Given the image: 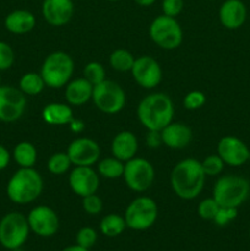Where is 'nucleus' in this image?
<instances>
[{"mask_svg": "<svg viewBox=\"0 0 250 251\" xmlns=\"http://www.w3.org/2000/svg\"><path fill=\"white\" fill-rule=\"evenodd\" d=\"M206 174L201 162L195 158H185L173 167L171 172V186L178 198L194 200L203 190Z\"/></svg>", "mask_w": 250, "mask_h": 251, "instance_id": "f257e3e1", "label": "nucleus"}, {"mask_svg": "<svg viewBox=\"0 0 250 251\" xmlns=\"http://www.w3.org/2000/svg\"><path fill=\"white\" fill-rule=\"evenodd\" d=\"M174 105L166 93H150L137 105L139 122L152 131H161L173 122Z\"/></svg>", "mask_w": 250, "mask_h": 251, "instance_id": "f03ea898", "label": "nucleus"}, {"mask_svg": "<svg viewBox=\"0 0 250 251\" xmlns=\"http://www.w3.org/2000/svg\"><path fill=\"white\" fill-rule=\"evenodd\" d=\"M43 191V178L33 168H19L6 185V195L16 205H27L41 196Z\"/></svg>", "mask_w": 250, "mask_h": 251, "instance_id": "7ed1b4c3", "label": "nucleus"}, {"mask_svg": "<svg viewBox=\"0 0 250 251\" xmlns=\"http://www.w3.org/2000/svg\"><path fill=\"white\" fill-rule=\"evenodd\" d=\"M249 195V180L234 174L220 176L212 189V198L217 201L221 207H240Z\"/></svg>", "mask_w": 250, "mask_h": 251, "instance_id": "20e7f679", "label": "nucleus"}, {"mask_svg": "<svg viewBox=\"0 0 250 251\" xmlns=\"http://www.w3.org/2000/svg\"><path fill=\"white\" fill-rule=\"evenodd\" d=\"M74 60L65 51H54L46 59L41 68V75L49 88H61L68 85L74 74Z\"/></svg>", "mask_w": 250, "mask_h": 251, "instance_id": "39448f33", "label": "nucleus"}, {"mask_svg": "<svg viewBox=\"0 0 250 251\" xmlns=\"http://www.w3.org/2000/svg\"><path fill=\"white\" fill-rule=\"evenodd\" d=\"M29 229L27 216L24 213H6L0 220V244L7 250H17L28 239Z\"/></svg>", "mask_w": 250, "mask_h": 251, "instance_id": "423d86ee", "label": "nucleus"}, {"mask_svg": "<svg viewBox=\"0 0 250 251\" xmlns=\"http://www.w3.org/2000/svg\"><path fill=\"white\" fill-rule=\"evenodd\" d=\"M150 38L159 48L166 50L176 49L183 42V29L175 17L159 15L151 22L149 28Z\"/></svg>", "mask_w": 250, "mask_h": 251, "instance_id": "0eeeda50", "label": "nucleus"}, {"mask_svg": "<svg viewBox=\"0 0 250 251\" xmlns=\"http://www.w3.org/2000/svg\"><path fill=\"white\" fill-rule=\"evenodd\" d=\"M158 217V207L153 199L139 196L127 205L124 220L132 230H146L154 225Z\"/></svg>", "mask_w": 250, "mask_h": 251, "instance_id": "6e6552de", "label": "nucleus"}, {"mask_svg": "<svg viewBox=\"0 0 250 251\" xmlns=\"http://www.w3.org/2000/svg\"><path fill=\"white\" fill-rule=\"evenodd\" d=\"M92 100L100 112L105 114H117L125 107L126 93L119 83L105 78L100 83L93 86Z\"/></svg>", "mask_w": 250, "mask_h": 251, "instance_id": "1a4fd4ad", "label": "nucleus"}, {"mask_svg": "<svg viewBox=\"0 0 250 251\" xmlns=\"http://www.w3.org/2000/svg\"><path fill=\"white\" fill-rule=\"evenodd\" d=\"M125 184L135 193H144L149 190L154 181V168L152 163L142 157H134L125 162L124 174Z\"/></svg>", "mask_w": 250, "mask_h": 251, "instance_id": "9d476101", "label": "nucleus"}, {"mask_svg": "<svg viewBox=\"0 0 250 251\" xmlns=\"http://www.w3.org/2000/svg\"><path fill=\"white\" fill-rule=\"evenodd\" d=\"M26 95L14 86H0V122L14 123L25 114Z\"/></svg>", "mask_w": 250, "mask_h": 251, "instance_id": "9b49d317", "label": "nucleus"}, {"mask_svg": "<svg viewBox=\"0 0 250 251\" xmlns=\"http://www.w3.org/2000/svg\"><path fill=\"white\" fill-rule=\"evenodd\" d=\"M131 75L135 82L142 88L152 90L161 83L163 71L161 65L154 58L150 55H142L135 58V63L131 68Z\"/></svg>", "mask_w": 250, "mask_h": 251, "instance_id": "f8f14e48", "label": "nucleus"}, {"mask_svg": "<svg viewBox=\"0 0 250 251\" xmlns=\"http://www.w3.org/2000/svg\"><path fill=\"white\" fill-rule=\"evenodd\" d=\"M31 232L42 238H49L59 230V217L49 206H36L27 216Z\"/></svg>", "mask_w": 250, "mask_h": 251, "instance_id": "ddd939ff", "label": "nucleus"}, {"mask_svg": "<svg viewBox=\"0 0 250 251\" xmlns=\"http://www.w3.org/2000/svg\"><path fill=\"white\" fill-rule=\"evenodd\" d=\"M217 154L229 167H242L250 159V150L239 137L227 135L217 144Z\"/></svg>", "mask_w": 250, "mask_h": 251, "instance_id": "4468645a", "label": "nucleus"}, {"mask_svg": "<svg viewBox=\"0 0 250 251\" xmlns=\"http://www.w3.org/2000/svg\"><path fill=\"white\" fill-rule=\"evenodd\" d=\"M69 158L75 167H92L100 157V145L90 137H77L68 147Z\"/></svg>", "mask_w": 250, "mask_h": 251, "instance_id": "2eb2a0df", "label": "nucleus"}, {"mask_svg": "<svg viewBox=\"0 0 250 251\" xmlns=\"http://www.w3.org/2000/svg\"><path fill=\"white\" fill-rule=\"evenodd\" d=\"M69 185L80 198L92 195L100 188V174L92 167L77 166L69 174Z\"/></svg>", "mask_w": 250, "mask_h": 251, "instance_id": "dca6fc26", "label": "nucleus"}, {"mask_svg": "<svg viewBox=\"0 0 250 251\" xmlns=\"http://www.w3.org/2000/svg\"><path fill=\"white\" fill-rule=\"evenodd\" d=\"M73 0H43L42 15L43 19L51 26H64L74 16Z\"/></svg>", "mask_w": 250, "mask_h": 251, "instance_id": "f3484780", "label": "nucleus"}, {"mask_svg": "<svg viewBox=\"0 0 250 251\" xmlns=\"http://www.w3.org/2000/svg\"><path fill=\"white\" fill-rule=\"evenodd\" d=\"M248 10L242 0H225L218 10V19L225 28L234 31L244 25Z\"/></svg>", "mask_w": 250, "mask_h": 251, "instance_id": "a211bd4d", "label": "nucleus"}, {"mask_svg": "<svg viewBox=\"0 0 250 251\" xmlns=\"http://www.w3.org/2000/svg\"><path fill=\"white\" fill-rule=\"evenodd\" d=\"M162 142L173 150H181L189 146L193 140V130L184 123L172 122L161 130Z\"/></svg>", "mask_w": 250, "mask_h": 251, "instance_id": "6ab92c4d", "label": "nucleus"}, {"mask_svg": "<svg viewBox=\"0 0 250 251\" xmlns=\"http://www.w3.org/2000/svg\"><path fill=\"white\" fill-rule=\"evenodd\" d=\"M112 154L115 158L125 162L130 161L136 157L137 150H139V141L137 137L131 131H120L113 139L110 145Z\"/></svg>", "mask_w": 250, "mask_h": 251, "instance_id": "aec40b11", "label": "nucleus"}, {"mask_svg": "<svg viewBox=\"0 0 250 251\" xmlns=\"http://www.w3.org/2000/svg\"><path fill=\"white\" fill-rule=\"evenodd\" d=\"M36 16L31 11L17 9L9 12L5 17V28L14 34H26L36 27Z\"/></svg>", "mask_w": 250, "mask_h": 251, "instance_id": "412c9836", "label": "nucleus"}, {"mask_svg": "<svg viewBox=\"0 0 250 251\" xmlns=\"http://www.w3.org/2000/svg\"><path fill=\"white\" fill-rule=\"evenodd\" d=\"M93 85L85 77H78L69 81L65 86V100L70 105L80 107L92 100Z\"/></svg>", "mask_w": 250, "mask_h": 251, "instance_id": "4be33fe9", "label": "nucleus"}, {"mask_svg": "<svg viewBox=\"0 0 250 251\" xmlns=\"http://www.w3.org/2000/svg\"><path fill=\"white\" fill-rule=\"evenodd\" d=\"M42 118L49 125H66L74 119L70 105L64 103H49L42 110Z\"/></svg>", "mask_w": 250, "mask_h": 251, "instance_id": "5701e85b", "label": "nucleus"}, {"mask_svg": "<svg viewBox=\"0 0 250 251\" xmlns=\"http://www.w3.org/2000/svg\"><path fill=\"white\" fill-rule=\"evenodd\" d=\"M11 156L20 168H33L38 158L36 146L28 141L19 142L14 147Z\"/></svg>", "mask_w": 250, "mask_h": 251, "instance_id": "b1692460", "label": "nucleus"}, {"mask_svg": "<svg viewBox=\"0 0 250 251\" xmlns=\"http://www.w3.org/2000/svg\"><path fill=\"white\" fill-rule=\"evenodd\" d=\"M126 223L123 216L117 215V213H109L104 216L100 223V229L103 235L108 238H115L122 234L125 230Z\"/></svg>", "mask_w": 250, "mask_h": 251, "instance_id": "393cba45", "label": "nucleus"}, {"mask_svg": "<svg viewBox=\"0 0 250 251\" xmlns=\"http://www.w3.org/2000/svg\"><path fill=\"white\" fill-rule=\"evenodd\" d=\"M46 87L43 77L38 73H26L19 81V88L26 96H37Z\"/></svg>", "mask_w": 250, "mask_h": 251, "instance_id": "a878e982", "label": "nucleus"}, {"mask_svg": "<svg viewBox=\"0 0 250 251\" xmlns=\"http://www.w3.org/2000/svg\"><path fill=\"white\" fill-rule=\"evenodd\" d=\"M125 163L115 157H107L98 162L97 172L105 179H118L124 174Z\"/></svg>", "mask_w": 250, "mask_h": 251, "instance_id": "bb28decb", "label": "nucleus"}, {"mask_svg": "<svg viewBox=\"0 0 250 251\" xmlns=\"http://www.w3.org/2000/svg\"><path fill=\"white\" fill-rule=\"evenodd\" d=\"M134 63L135 56L132 55L129 50H126V49H115L109 56V65L112 66L114 70L119 71V73L131 71Z\"/></svg>", "mask_w": 250, "mask_h": 251, "instance_id": "cd10ccee", "label": "nucleus"}, {"mask_svg": "<svg viewBox=\"0 0 250 251\" xmlns=\"http://www.w3.org/2000/svg\"><path fill=\"white\" fill-rule=\"evenodd\" d=\"M71 166L73 163L66 152H56V153L51 154L47 163L48 171L54 176H63L70 169Z\"/></svg>", "mask_w": 250, "mask_h": 251, "instance_id": "c85d7f7f", "label": "nucleus"}, {"mask_svg": "<svg viewBox=\"0 0 250 251\" xmlns=\"http://www.w3.org/2000/svg\"><path fill=\"white\" fill-rule=\"evenodd\" d=\"M83 77L93 86L98 85L105 80L104 66L98 61H91V63L86 64L83 68Z\"/></svg>", "mask_w": 250, "mask_h": 251, "instance_id": "c756f323", "label": "nucleus"}, {"mask_svg": "<svg viewBox=\"0 0 250 251\" xmlns=\"http://www.w3.org/2000/svg\"><path fill=\"white\" fill-rule=\"evenodd\" d=\"M201 166L206 176H217L222 173L225 164L218 154H210L201 162Z\"/></svg>", "mask_w": 250, "mask_h": 251, "instance_id": "7c9ffc66", "label": "nucleus"}, {"mask_svg": "<svg viewBox=\"0 0 250 251\" xmlns=\"http://www.w3.org/2000/svg\"><path fill=\"white\" fill-rule=\"evenodd\" d=\"M221 206L213 198H207L201 201L198 206V215L200 218L205 221H213V218L217 215Z\"/></svg>", "mask_w": 250, "mask_h": 251, "instance_id": "2f4dec72", "label": "nucleus"}, {"mask_svg": "<svg viewBox=\"0 0 250 251\" xmlns=\"http://www.w3.org/2000/svg\"><path fill=\"white\" fill-rule=\"evenodd\" d=\"M184 107L188 110H198L202 108L206 103V96L205 93L201 91H190L184 97Z\"/></svg>", "mask_w": 250, "mask_h": 251, "instance_id": "473e14b6", "label": "nucleus"}, {"mask_svg": "<svg viewBox=\"0 0 250 251\" xmlns=\"http://www.w3.org/2000/svg\"><path fill=\"white\" fill-rule=\"evenodd\" d=\"M97 242V232L91 227H83L76 234V244L91 249Z\"/></svg>", "mask_w": 250, "mask_h": 251, "instance_id": "72a5a7b5", "label": "nucleus"}, {"mask_svg": "<svg viewBox=\"0 0 250 251\" xmlns=\"http://www.w3.org/2000/svg\"><path fill=\"white\" fill-rule=\"evenodd\" d=\"M15 63V53L12 47L4 41H0V71L9 70Z\"/></svg>", "mask_w": 250, "mask_h": 251, "instance_id": "f704fd0d", "label": "nucleus"}, {"mask_svg": "<svg viewBox=\"0 0 250 251\" xmlns=\"http://www.w3.org/2000/svg\"><path fill=\"white\" fill-rule=\"evenodd\" d=\"M82 208L87 215L96 216L102 212L103 201L97 194H92L82 198Z\"/></svg>", "mask_w": 250, "mask_h": 251, "instance_id": "c9c22d12", "label": "nucleus"}, {"mask_svg": "<svg viewBox=\"0 0 250 251\" xmlns=\"http://www.w3.org/2000/svg\"><path fill=\"white\" fill-rule=\"evenodd\" d=\"M238 216V208L232 207H220L217 215L213 218V222L220 227L229 225L232 221H234Z\"/></svg>", "mask_w": 250, "mask_h": 251, "instance_id": "e433bc0d", "label": "nucleus"}, {"mask_svg": "<svg viewBox=\"0 0 250 251\" xmlns=\"http://www.w3.org/2000/svg\"><path fill=\"white\" fill-rule=\"evenodd\" d=\"M184 9V0H162V11L163 15L176 17Z\"/></svg>", "mask_w": 250, "mask_h": 251, "instance_id": "4c0bfd02", "label": "nucleus"}, {"mask_svg": "<svg viewBox=\"0 0 250 251\" xmlns=\"http://www.w3.org/2000/svg\"><path fill=\"white\" fill-rule=\"evenodd\" d=\"M146 142L149 145V147H151V149H157L161 145H163L161 131H152V130H149V134L146 136Z\"/></svg>", "mask_w": 250, "mask_h": 251, "instance_id": "58836bf2", "label": "nucleus"}, {"mask_svg": "<svg viewBox=\"0 0 250 251\" xmlns=\"http://www.w3.org/2000/svg\"><path fill=\"white\" fill-rule=\"evenodd\" d=\"M11 153L9 152V150L4 146V145L0 144V171L7 168V166L10 164L11 161Z\"/></svg>", "mask_w": 250, "mask_h": 251, "instance_id": "ea45409f", "label": "nucleus"}, {"mask_svg": "<svg viewBox=\"0 0 250 251\" xmlns=\"http://www.w3.org/2000/svg\"><path fill=\"white\" fill-rule=\"evenodd\" d=\"M70 125H71V129H73L74 131H76V132L81 131V130L83 129V124L80 122V120L73 119V122L70 123Z\"/></svg>", "mask_w": 250, "mask_h": 251, "instance_id": "a19ab883", "label": "nucleus"}, {"mask_svg": "<svg viewBox=\"0 0 250 251\" xmlns=\"http://www.w3.org/2000/svg\"><path fill=\"white\" fill-rule=\"evenodd\" d=\"M61 251H90V249H86V248L80 247V245L75 244V245H70V247L64 248Z\"/></svg>", "mask_w": 250, "mask_h": 251, "instance_id": "79ce46f5", "label": "nucleus"}, {"mask_svg": "<svg viewBox=\"0 0 250 251\" xmlns=\"http://www.w3.org/2000/svg\"><path fill=\"white\" fill-rule=\"evenodd\" d=\"M134 1H135V4H137L139 6L147 7V6H151V5H153L156 0H134Z\"/></svg>", "mask_w": 250, "mask_h": 251, "instance_id": "37998d69", "label": "nucleus"}, {"mask_svg": "<svg viewBox=\"0 0 250 251\" xmlns=\"http://www.w3.org/2000/svg\"><path fill=\"white\" fill-rule=\"evenodd\" d=\"M108 1H119V0H108Z\"/></svg>", "mask_w": 250, "mask_h": 251, "instance_id": "c03bdc74", "label": "nucleus"}, {"mask_svg": "<svg viewBox=\"0 0 250 251\" xmlns=\"http://www.w3.org/2000/svg\"><path fill=\"white\" fill-rule=\"evenodd\" d=\"M0 86H1V76H0Z\"/></svg>", "mask_w": 250, "mask_h": 251, "instance_id": "a18cd8bd", "label": "nucleus"}, {"mask_svg": "<svg viewBox=\"0 0 250 251\" xmlns=\"http://www.w3.org/2000/svg\"><path fill=\"white\" fill-rule=\"evenodd\" d=\"M249 238H250V230H249Z\"/></svg>", "mask_w": 250, "mask_h": 251, "instance_id": "49530a36", "label": "nucleus"}]
</instances>
